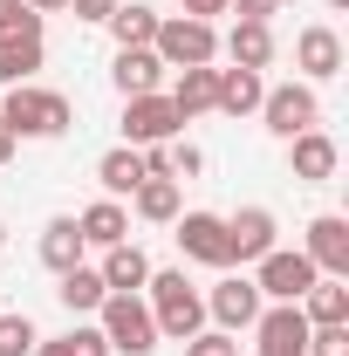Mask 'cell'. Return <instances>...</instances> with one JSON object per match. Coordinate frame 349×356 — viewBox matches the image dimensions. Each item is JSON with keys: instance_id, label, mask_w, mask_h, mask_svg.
I'll return each mask as SVG.
<instances>
[{"instance_id": "6da1fadb", "label": "cell", "mask_w": 349, "mask_h": 356, "mask_svg": "<svg viewBox=\"0 0 349 356\" xmlns=\"http://www.w3.org/2000/svg\"><path fill=\"white\" fill-rule=\"evenodd\" d=\"M144 309H151V322H158V343H185V336L206 329V295L185 281V267H151Z\"/></svg>"}, {"instance_id": "7a4b0ae2", "label": "cell", "mask_w": 349, "mask_h": 356, "mask_svg": "<svg viewBox=\"0 0 349 356\" xmlns=\"http://www.w3.org/2000/svg\"><path fill=\"white\" fill-rule=\"evenodd\" d=\"M0 117H7V131H14V137H69V124H76V103H69L62 89L14 83L7 96H0Z\"/></svg>"}, {"instance_id": "3957f363", "label": "cell", "mask_w": 349, "mask_h": 356, "mask_svg": "<svg viewBox=\"0 0 349 356\" xmlns=\"http://www.w3.org/2000/svg\"><path fill=\"white\" fill-rule=\"evenodd\" d=\"M96 329H103L110 356H151L158 350V322H151V309H144V295H103Z\"/></svg>"}, {"instance_id": "277c9868", "label": "cell", "mask_w": 349, "mask_h": 356, "mask_svg": "<svg viewBox=\"0 0 349 356\" xmlns=\"http://www.w3.org/2000/svg\"><path fill=\"white\" fill-rule=\"evenodd\" d=\"M151 48H158L165 69H206V62H219V28L213 21H192V14H165Z\"/></svg>"}, {"instance_id": "5b68a950", "label": "cell", "mask_w": 349, "mask_h": 356, "mask_svg": "<svg viewBox=\"0 0 349 356\" xmlns=\"http://www.w3.org/2000/svg\"><path fill=\"white\" fill-rule=\"evenodd\" d=\"M261 124L281 137V144L302 137V131H315V124H322V96H315V83H274L261 96Z\"/></svg>"}, {"instance_id": "8992f818", "label": "cell", "mask_w": 349, "mask_h": 356, "mask_svg": "<svg viewBox=\"0 0 349 356\" xmlns=\"http://www.w3.org/2000/svg\"><path fill=\"white\" fill-rule=\"evenodd\" d=\"M254 288H261V302H302L315 288V261L302 247H274V254L254 261Z\"/></svg>"}, {"instance_id": "52a82bcc", "label": "cell", "mask_w": 349, "mask_h": 356, "mask_svg": "<svg viewBox=\"0 0 349 356\" xmlns=\"http://www.w3.org/2000/svg\"><path fill=\"white\" fill-rule=\"evenodd\" d=\"M185 131V117H178V103L165 89H151V96H124V144H172Z\"/></svg>"}, {"instance_id": "ba28073f", "label": "cell", "mask_w": 349, "mask_h": 356, "mask_svg": "<svg viewBox=\"0 0 349 356\" xmlns=\"http://www.w3.org/2000/svg\"><path fill=\"white\" fill-rule=\"evenodd\" d=\"M281 247V220L267 213V206H240V213H226V261L233 267H254L261 254Z\"/></svg>"}, {"instance_id": "9c48e42d", "label": "cell", "mask_w": 349, "mask_h": 356, "mask_svg": "<svg viewBox=\"0 0 349 356\" xmlns=\"http://www.w3.org/2000/svg\"><path fill=\"white\" fill-rule=\"evenodd\" d=\"M261 288H254V274H226L219 288H206V322H219L226 336H240V329H254V315H261Z\"/></svg>"}, {"instance_id": "30bf717a", "label": "cell", "mask_w": 349, "mask_h": 356, "mask_svg": "<svg viewBox=\"0 0 349 356\" xmlns=\"http://www.w3.org/2000/svg\"><path fill=\"white\" fill-rule=\"evenodd\" d=\"M254 350L261 356H308V315L295 302H267L254 315Z\"/></svg>"}, {"instance_id": "8fae6325", "label": "cell", "mask_w": 349, "mask_h": 356, "mask_svg": "<svg viewBox=\"0 0 349 356\" xmlns=\"http://www.w3.org/2000/svg\"><path fill=\"white\" fill-rule=\"evenodd\" d=\"M172 240H178V254L199 261V267H233L226 261V220H219V213H178Z\"/></svg>"}, {"instance_id": "7c38bea8", "label": "cell", "mask_w": 349, "mask_h": 356, "mask_svg": "<svg viewBox=\"0 0 349 356\" xmlns=\"http://www.w3.org/2000/svg\"><path fill=\"white\" fill-rule=\"evenodd\" d=\"M288 172L302 178V185H329V178L343 172V144L322 131H302V137H288Z\"/></svg>"}, {"instance_id": "4fadbf2b", "label": "cell", "mask_w": 349, "mask_h": 356, "mask_svg": "<svg viewBox=\"0 0 349 356\" xmlns=\"http://www.w3.org/2000/svg\"><path fill=\"white\" fill-rule=\"evenodd\" d=\"M302 254L315 261V274H336V281H349V220H343V213H315V220H308Z\"/></svg>"}, {"instance_id": "5bb4252c", "label": "cell", "mask_w": 349, "mask_h": 356, "mask_svg": "<svg viewBox=\"0 0 349 356\" xmlns=\"http://www.w3.org/2000/svg\"><path fill=\"white\" fill-rule=\"evenodd\" d=\"M295 69H302V83H329V76H343V35L329 28V21H315L295 35Z\"/></svg>"}, {"instance_id": "9a60e30c", "label": "cell", "mask_w": 349, "mask_h": 356, "mask_svg": "<svg viewBox=\"0 0 349 356\" xmlns=\"http://www.w3.org/2000/svg\"><path fill=\"white\" fill-rule=\"evenodd\" d=\"M219 55H226L233 69L267 76V69H274V28H267V21H233V28H226V42H219Z\"/></svg>"}, {"instance_id": "2e32d148", "label": "cell", "mask_w": 349, "mask_h": 356, "mask_svg": "<svg viewBox=\"0 0 349 356\" xmlns=\"http://www.w3.org/2000/svg\"><path fill=\"white\" fill-rule=\"evenodd\" d=\"M96 274H103L110 295H144V281H151V254H144L137 240H117V247H103Z\"/></svg>"}, {"instance_id": "e0dca14e", "label": "cell", "mask_w": 349, "mask_h": 356, "mask_svg": "<svg viewBox=\"0 0 349 356\" xmlns=\"http://www.w3.org/2000/svg\"><path fill=\"white\" fill-rule=\"evenodd\" d=\"M165 62H158V48H117V62H110V83L117 96H151V89H165Z\"/></svg>"}, {"instance_id": "ac0fdd59", "label": "cell", "mask_w": 349, "mask_h": 356, "mask_svg": "<svg viewBox=\"0 0 349 356\" xmlns=\"http://www.w3.org/2000/svg\"><path fill=\"white\" fill-rule=\"evenodd\" d=\"M83 254H89V240H83V226H76V213H55L42 226V267L48 274H69V267H83Z\"/></svg>"}, {"instance_id": "d6986e66", "label": "cell", "mask_w": 349, "mask_h": 356, "mask_svg": "<svg viewBox=\"0 0 349 356\" xmlns=\"http://www.w3.org/2000/svg\"><path fill=\"white\" fill-rule=\"evenodd\" d=\"M261 96H267V76H254V69H219L213 110L219 117H261Z\"/></svg>"}, {"instance_id": "ffe728a7", "label": "cell", "mask_w": 349, "mask_h": 356, "mask_svg": "<svg viewBox=\"0 0 349 356\" xmlns=\"http://www.w3.org/2000/svg\"><path fill=\"white\" fill-rule=\"evenodd\" d=\"M76 226H83L89 247L103 254V247L131 240V206H124V199H96V206H83V213H76Z\"/></svg>"}, {"instance_id": "44dd1931", "label": "cell", "mask_w": 349, "mask_h": 356, "mask_svg": "<svg viewBox=\"0 0 349 356\" xmlns=\"http://www.w3.org/2000/svg\"><path fill=\"white\" fill-rule=\"evenodd\" d=\"M96 185H103V199H131L137 185H144V151H137V144L103 151V158H96Z\"/></svg>"}, {"instance_id": "7402d4cb", "label": "cell", "mask_w": 349, "mask_h": 356, "mask_svg": "<svg viewBox=\"0 0 349 356\" xmlns=\"http://www.w3.org/2000/svg\"><path fill=\"white\" fill-rule=\"evenodd\" d=\"M295 309L308 315V329H329V322H349V281L336 274H315V288H308Z\"/></svg>"}, {"instance_id": "603a6c76", "label": "cell", "mask_w": 349, "mask_h": 356, "mask_svg": "<svg viewBox=\"0 0 349 356\" xmlns=\"http://www.w3.org/2000/svg\"><path fill=\"white\" fill-rule=\"evenodd\" d=\"M213 89H219V62H206V69H178V83L165 89V96L178 103V117L192 124V117H206V110H213Z\"/></svg>"}, {"instance_id": "cb8c5ba5", "label": "cell", "mask_w": 349, "mask_h": 356, "mask_svg": "<svg viewBox=\"0 0 349 356\" xmlns=\"http://www.w3.org/2000/svg\"><path fill=\"white\" fill-rule=\"evenodd\" d=\"M42 35H0V89L14 83H35V69H42Z\"/></svg>"}, {"instance_id": "d4e9b609", "label": "cell", "mask_w": 349, "mask_h": 356, "mask_svg": "<svg viewBox=\"0 0 349 356\" xmlns=\"http://www.w3.org/2000/svg\"><path fill=\"white\" fill-rule=\"evenodd\" d=\"M131 213L137 220H151V226H172L178 213H185V199H178V178H144L131 192Z\"/></svg>"}, {"instance_id": "484cf974", "label": "cell", "mask_w": 349, "mask_h": 356, "mask_svg": "<svg viewBox=\"0 0 349 356\" xmlns=\"http://www.w3.org/2000/svg\"><path fill=\"white\" fill-rule=\"evenodd\" d=\"M55 281H62V288H55V302H62V309L69 315H96L103 309V295H110V288H103V274H96V267H69V274H55Z\"/></svg>"}, {"instance_id": "4316f807", "label": "cell", "mask_w": 349, "mask_h": 356, "mask_svg": "<svg viewBox=\"0 0 349 356\" xmlns=\"http://www.w3.org/2000/svg\"><path fill=\"white\" fill-rule=\"evenodd\" d=\"M158 21H165V14H151L144 0H124V7H117V14L103 21V28H110V42H117V48H151Z\"/></svg>"}, {"instance_id": "83f0119b", "label": "cell", "mask_w": 349, "mask_h": 356, "mask_svg": "<svg viewBox=\"0 0 349 356\" xmlns=\"http://www.w3.org/2000/svg\"><path fill=\"white\" fill-rule=\"evenodd\" d=\"M35 343H42V329H35L28 315L0 309V356H35Z\"/></svg>"}, {"instance_id": "f1b7e54d", "label": "cell", "mask_w": 349, "mask_h": 356, "mask_svg": "<svg viewBox=\"0 0 349 356\" xmlns=\"http://www.w3.org/2000/svg\"><path fill=\"white\" fill-rule=\"evenodd\" d=\"M62 343V356H110V343H103V329L96 322H76L69 336H55Z\"/></svg>"}, {"instance_id": "f546056e", "label": "cell", "mask_w": 349, "mask_h": 356, "mask_svg": "<svg viewBox=\"0 0 349 356\" xmlns=\"http://www.w3.org/2000/svg\"><path fill=\"white\" fill-rule=\"evenodd\" d=\"M0 35H42V14L28 0H0Z\"/></svg>"}, {"instance_id": "4dcf8cb0", "label": "cell", "mask_w": 349, "mask_h": 356, "mask_svg": "<svg viewBox=\"0 0 349 356\" xmlns=\"http://www.w3.org/2000/svg\"><path fill=\"white\" fill-rule=\"evenodd\" d=\"M185 356H240V336H226V329H199V336H185Z\"/></svg>"}, {"instance_id": "1f68e13d", "label": "cell", "mask_w": 349, "mask_h": 356, "mask_svg": "<svg viewBox=\"0 0 349 356\" xmlns=\"http://www.w3.org/2000/svg\"><path fill=\"white\" fill-rule=\"evenodd\" d=\"M308 356H349V322H329V329H308Z\"/></svg>"}, {"instance_id": "d6a6232c", "label": "cell", "mask_w": 349, "mask_h": 356, "mask_svg": "<svg viewBox=\"0 0 349 356\" xmlns=\"http://www.w3.org/2000/svg\"><path fill=\"white\" fill-rule=\"evenodd\" d=\"M199 172H206V151L185 144V137H172V178H199Z\"/></svg>"}, {"instance_id": "836d02e7", "label": "cell", "mask_w": 349, "mask_h": 356, "mask_svg": "<svg viewBox=\"0 0 349 356\" xmlns=\"http://www.w3.org/2000/svg\"><path fill=\"white\" fill-rule=\"evenodd\" d=\"M117 7H124V0H69V14H76V21H89V28H103Z\"/></svg>"}, {"instance_id": "e575fe53", "label": "cell", "mask_w": 349, "mask_h": 356, "mask_svg": "<svg viewBox=\"0 0 349 356\" xmlns=\"http://www.w3.org/2000/svg\"><path fill=\"white\" fill-rule=\"evenodd\" d=\"M226 14H240V21H274V0H226Z\"/></svg>"}, {"instance_id": "d590c367", "label": "cell", "mask_w": 349, "mask_h": 356, "mask_svg": "<svg viewBox=\"0 0 349 356\" xmlns=\"http://www.w3.org/2000/svg\"><path fill=\"white\" fill-rule=\"evenodd\" d=\"M178 14H192V21H219L226 0H178Z\"/></svg>"}, {"instance_id": "8d00e7d4", "label": "cell", "mask_w": 349, "mask_h": 356, "mask_svg": "<svg viewBox=\"0 0 349 356\" xmlns=\"http://www.w3.org/2000/svg\"><path fill=\"white\" fill-rule=\"evenodd\" d=\"M14 151H21V137L7 131V117H0V165H14Z\"/></svg>"}, {"instance_id": "74e56055", "label": "cell", "mask_w": 349, "mask_h": 356, "mask_svg": "<svg viewBox=\"0 0 349 356\" xmlns=\"http://www.w3.org/2000/svg\"><path fill=\"white\" fill-rule=\"evenodd\" d=\"M28 7H35V14H62L69 0H28Z\"/></svg>"}, {"instance_id": "f35d334b", "label": "cell", "mask_w": 349, "mask_h": 356, "mask_svg": "<svg viewBox=\"0 0 349 356\" xmlns=\"http://www.w3.org/2000/svg\"><path fill=\"white\" fill-rule=\"evenodd\" d=\"M35 356H62V343H55V336H42V343H35Z\"/></svg>"}, {"instance_id": "ab89813d", "label": "cell", "mask_w": 349, "mask_h": 356, "mask_svg": "<svg viewBox=\"0 0 349 356\" xmlns=\"http://www.w3.org/2000/svg\"><path fill=\"white\" fill-rule=\"evenodd\" d=\"M281 7H302V0H274V14H281Z\"/></svg>"}, {"instance_id": "60d3db41", "label": "cell", "mask_w": 349, "mask_h": 356, "mask_svg": "<svg viewBox=\"0 0 349 356\" xmlns=\"http://www.w3.org/2000/svg\"><path fill=\"white\" fill-rule=\"evenodd\" d=\"M329 7H336V14H343V7H349V0H329Z\"/></svg>"}, {"instance_id": "b9f144b4", "label": "cell", "mask_w": 349, "mask_h": 356, "mask_svg": "<svg viewBox=\"0 0 349 356\" xmlns=\"http://www.w3.org/2000/svg\"><path fill=\"white\" fill-rule=\"evenodd\" d=\"M0 247H7V226H0Z\"/></svg>"}]
</instances>
